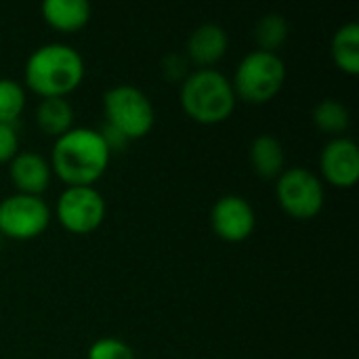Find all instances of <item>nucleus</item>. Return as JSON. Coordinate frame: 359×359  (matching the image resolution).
Wrapping results in <instances>:
<instances>
[{
  "label": "nucleus",
  "instance_id": "nucleus-1",
  "mask_svg": "<svg viewBox=\"0 0 359 359\" xmlns=\"http://www.w3.org/2000/svg\"><path fill=\"white\" fill-rule=\"evenodd\" d=\"M109 160L111 151L99 130L74 126L55 139L48 164L67 187H93L105 175Z\"/></svg>",
  "mask_w": 359,
  "mask_h": 359
},
{
  "label": "nucleus",
  "instance_id": "nucleus-2",
  "mask_svg": "<svg viewBox=\"0 0 359 359\" xmlns=\"http://www.w3.org/2000/svg\"><path fill=\"white\" fill-rule=\"evenodd\" d=\"M84 80L82 55L63 42L38 46L25 61V84L42 99H67Z\"/></svg>",
  "mask_w": 359,
  "mask_h": 359
},
{
  "label": "nucleus",
  "instance_id": "nucleus-3",
  "mask_svg": "<svg viewBox=\"0 0 359 359\" xmlns=\"http://www.w3.org/2000/svg\"><path fill=\"white\" fill-rule=\"evenodd\" d=\"M236 93L231 80L212 69H196L181 82V107L198 124H221L236 109Z\"/></svg>",
  "mask_w": 359,
  "mask_h": 359
},
{
  "label": "nucleus",
  "instance_id": "nucleus-4",
  "mask_svg": "<svg viewBox=\"0 0 359 359\" xmlns=\"http://www.w3.org/2000/svg\"><path fill=\"white\" fill-rule=\"evenodd\" d=\"M286 82V65L278 53L252 50L236 67L231 86L238 99L250 105L271 101Z\"/></svg>",
  "mask_w": 359,
  "mask_h": 359
},
{
  "label": "nucleus",
  "instance_id": "nucleus-5",
  "mask_svg": "<svg viewBox=\"0 0 359 359\" xmlns=\"http://www.w3.org/2000/svg\"><path fill=\"white\" fill-rule=\"evenodd\" d=\"M105 124L116 128L130 141L143 139L156 124V109L149 97L130 84H120L103 95Z\"/></svg>",
  "mask_w": 359,
  "mask_h": 359
},
{
  "label": "nucleus",
  "instance_id": "nucleus-6",
  "mask_svg": "<svg viewBox=\"0 0 359 359\" xmlns=\"http://www.w3.org/2000/svg\"><path fill=\"white\" fill-rule=\"evenodd\" d=\"M276 196L286 215L299 221L318 217L326 202L324 183L303 166L286 168L276 183Z\"/></svg>",
  "mask_w": 359,
  "mask_h": 359
},
{
  "label": "nucleus",
  "instance_id": "nucleus-7",
  "mask_svg": "<svg viewBox=\"0 0 359 359\" xmlns=\"http://www.w3.org/2000/svg\"><path fill=\"white\" fill-rule=\"evenodd\" d=\"M50 208L40 196L13 194L0 200V236L11 240H34L46 231Z\"/></svg>",
  "mask_w": 359,
  "mask_h": 359
},
{
  "label": "nucleus",
  "instance_id": "nucleus-8",
  "mask_svg": "<svg viewBox=\"0 0 359 359\" xmlns=\"http://www.w3.org/2000/svg\"><path fill=\"white\" fill-rule=\"evenodd\" d=\"M105 200L95 187H65L57 200V219L76 236L93 233L105 219Z\"/></svg>",
  "mask_w": 359,
  "mask_h": 359
},
{
  "label": "nucleus",
  "instance_id": "nucleus-9",
  "mask_svg": "<svg viewBox=\"0 0 359 359\" xmlns=\"http://www.w3.org/2000/svg\"><path fill=\"white\" fill-rule=\"evenodd\" d=\"M212 231L229 244L244 242L257 227V215L250 202L242 196H223L210 210Z\"/></svg>",
  "mask_w": 359,
  "mask_h": 359
},
{
  "label": "nucleus",
  "instance_id": "nucleus-10",
  "mask_svg": "<svg viewBox=\"0 0 359 359\" xmlns=\"http://www.w3.org/2000/svg\"><path fill=\"white\" fill-rule=\"evenodd\" d=\"M320 170L337 189H351L359 179L358 143L347 137L330 139L320 154Z\"/></svg>",
  "mask_w": 359,
  "mask_h": 359
},
{
  "label": "nucleus",
  "instance_id": "nucleus-11",
  "mask_svg": "<svg viewBox=\"0 0 359 359\" xmlns=\"http://www.w3.org/2000/svg\"><path fill=\"white\" fill-rule=\"evenodd\" d=\"M8 177L17 189V194L40 196L50 185V164L36 151H19L8 162Z\"/></svg>",
  "mask_w": 359,
  "mask_h": 359
},
{
  "label": "nucleus",
  "instance_id": "nucleus-12",
  "mask_svg": "<svg viewBox=\"0 0 359 359\" xmlns=\"http://www.w3.org/2000/svg\"><path fill=\"white\" fill-rule=\"evenodd\" d=\"M227 32L217 25V23H204L200 27H196L191 32V36L187 38V59H191V63L200 65V69H206L210 65H215L219 59H223V55L227 53Z\"/></svg>",
  "mask_w": 359,
  "mask_h": 359
},
{
  "label": "nucleus",
  "instance_id": "nucleus-13",
  "mask_svg": "<svg viewBox=\"0 0 359 359\" xmlns=\"http://www.w3.org/2000/svg\"><path fill=\"white\" fill-rule=\"evenodd\" d=\"M42 17L57 32H78L90 21V4L86 0H46Z\"/></svg>",
  "mask_w": 359,
  "mask_h": 359
},
{
  "label": "nucleus",
  "instance_id": "nucleus-14",
  "mask_svg": "<svg viewBox=\"0 0 359 359\" xmlns=\"http://www.w3.org/2000/svg\"><path fill=\"white\" fill-rule=\"evenodd\" d=\"M250 166L263 179H278L286 170L282 143L273 135H259L250 143Z\"/></svg>",
  "mask_w": 359,
  "mask_h": 359
},
{
  "label": "nucleus",
  "instance_id": "nucleus-15",
  "mask_svg": "<svg viewBox=\"0 0 359 359\" xmlns=\"http://www.w3.org/2000/svg\"><path fill=\"white\" fill-rule=\"evenodd\" d=\"M36 124L44 135L59 139L61 135L74 128L72 103L63 97L42 99L36 107Z\"/></svg>",
  "mask_w": 359,
  "mask_h": 359
},
{
  "label": "nucleus",
  "instance_id": "nucleus-16",
  "mask_svg": "<svg viewBox=\"0 0 359 359\" xmlns=\"http://www.w3.org/2000/svg\"><path fill=\"white\" fill-rule=\"evenodd\" d=\"M332 61L334 65L347 74L358 76L359 74V25L355 21H349L337 29L330 44Z\"/></svg>",
  "mask_w": 359,
  "mask_h": 359
},
{
  "label": "nucleus",
  "instance_id": "nucleus-17",
  "mask_svg": "<svg viewBox=\"0 0 359 359\" xmlns=\"http://www.w3.org/2000/svg\"><path fill=\"white\" fill-rule=\"evenodd\" d=\"M288 21L280 13H267L263 15L255 25V40L259 44V50L276 53L288 38Z\"/></svg>",
  "mask_w": 359,
  "mask_h": 359
},
{
  "label": "nucleus",
  "instance_id": "nucleus-18",
  "mask_svg": "<svg viewBox=\"0 0 359 359\" xmlns=\"http://www.w3.org/2000/svg\"><path fill=\"white\" fill-rule=\"evenodd\" d=\"M313 122L322 133L339 137L349 128L351 116L347 105H343L339 99H324L313 109Z\"/></svg>",
  "mask_w": 359,
  "mask_h": 359
},
{
  "label": "nucleus",
  "instance_id": "nucleus-19",
  "mask_svg": "<svg viewBox=\"0 0 359 359\" xmlns=\"http://www.w3.org/2000/svg\"><path fill=\"white\" fill-rule=\"evenodd\" d=\"M25 107V90L13 78H0V122L17 124Z\"/></svg>",
  "mask_w": 359,
  "mask_h": 359
},
{
  "label": "nucleus",
  "instance_id": "nucleus-20",
  "mask_svg": "<svg viewBox=\"0 0 359 359\" xmlns=\"http://www.w3.org/2000/svg\"><path fill=\"white\" fill-rule=\"evenodd\" d=\"M86 359H135V351L124 341L105 337L88 347Z\"/></svg>",
  "mask_w": 359,
  "mask_h": 359
},
{
  "label": "nucleus",
  "instance_id": "nucleus-21",
  "mask_svg": "<svg viewBox=\"0 0 359 359\" xmlns=\"http://www.w3.org/2000/svg\"><path fill=\"white\" fill-rule=\"evenodd\" d=\"M19 135L17 124H2L0 122V164L11 162L19 154Z\"/></svg>",
  "mask_w": 359,
  "mask_h": 359
},
{
  "label": "nucleus",
  "instance_id": "nucleus-22",
  "mask_svg": "<svg viewBox=\"0 0 359 359\" xmlns=\"http://www.w3.org/2000/svg\"><path fill=\"white\" fill-rule=\"evenodd\" d=\"M162 74L168 82H183L189 72H187V59L181 55H168L162 61Z\"/></svg>",
  "mask_w": 359,
  "mask_h": 359
},
{
  "label": "nucleus",
  "instance_id": "nucleus-23",
  "mask_svg": "<svg viewBox=\"0 0 359 359\" xmlns=\"http://www.w3.org/2000/svg\"><path fill=\"white\" fill-rule=\"evenodd\" d=\"M0 238H2V236H0Z\"/></svg>",
  "mask_w": 359,
  "mask_h": 359
}]
</instances>
